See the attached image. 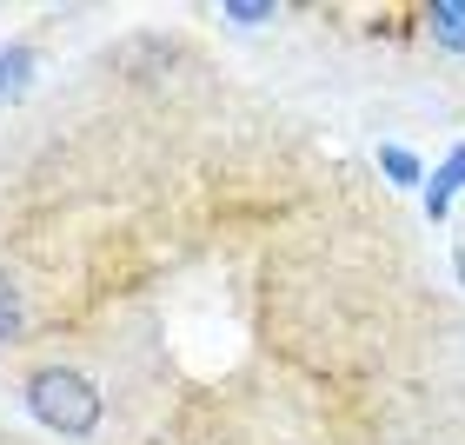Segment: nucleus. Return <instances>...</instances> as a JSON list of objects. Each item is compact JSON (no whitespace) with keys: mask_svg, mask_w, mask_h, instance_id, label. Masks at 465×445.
Returning <instances> with one entry per match:
<instances>
[{"mask_svg":"<svg viewBox=\"0 0 465 445\" xmlns=\"http://www.w3.org/2000/svg\"><path fill=\"white\" fill-rule=\"evenodd\" d=\"M27 412L60 439H87L100 426V386L74 366H40L27 372Z\"/></svg>","mask_w":465,"mask_h":445,"instance_id":"nucleus-1","label":"nucleus"},{"mask_svg":"<svg viewBox=\"0 0 465 445\" xmlns=\"http://www.w3.org/2000/svg\"><path fill=\"white\" fill-rule=\"evenodd\" d=\"M426 27H432V40H439L446 54H465V0H432Z\"/></svg>","mask_w":465,"mask_h":445,"instance_id":"nucleus-2","label":"nucleus"},{"mask_svg":"<svg viewBox=\"0 0 465 445\" xmlns=\"http://www.w3.org/2000/svg\"><path fill=\"white\" fill-rule=\"evenodd\" d=\"M459 186H465V146H452V160L439 166V180L426 186V213H432V220L452 206V193H459Z\"/></svg>","mask_w":465,"mask_h":445,"instance_id":"nucleus-3","label":"nucleus"},{"mask_svg":"<svg viewBox=\"0 0 465 445\" xmlns=\"http://www.w3.org/2000/svg\"><path fill=\"white\" fill-rule=\"evenodd\" d=\"M20 332H27V306H20L14 280L0 272V339H20Z\"/></svg>","mask_w":465,"mask_h":445,"instance_id":"nucleus-4","label":"nucleus"},{"mask_svg":"<svg viewBox=\"0 0 465 445\" xmlns=\"http://www.w3.org/2000/svg\"><path fill=\"white\" fill-rule=\"evenodd\" d=\"M27 74H34V54H27V47H7V54H0V94H20V87H27Z\"/></svg>","mask_w":465,"mask_h":445,"instance_id":"nucleus-5","label":"nucleus"},{"mask_svg":"<svg viewBox=\"0 0 465 445\" xmlns=\"http://www.w3.org/2000/svg\"><path fill=\"white\" fill-rule=\"evenodd\" d=\"M379 160H386V180H399V186L419 180V160L406 153V146H379Z\"/></svg>","mask_w":465,"mask_h":445,"instance_id":"nucleus-6","label":"nucleus"}]
</instances>
